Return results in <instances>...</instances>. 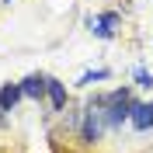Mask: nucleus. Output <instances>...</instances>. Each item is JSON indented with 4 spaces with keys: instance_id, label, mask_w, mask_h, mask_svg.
I'll return each instance as SVG.
<instances>
[{
    "instance_id": "obj_1",
    "label": "nucleus",
    "mask_w": 153,
    "mask_h": 153,
    "mask_svg": "<svg viewBox=\"0 0 153 153\" xmlns=\"http://www.w3.org/2000/svg\"><path fill=\"white\" fill-rule=\"evenodd\" d=\"M132 97H129V91H115L111 97L105 101V118L108 125H122L125 118H132Z\"/></svg>"
},
{
    "instance_id": "obj_2",
    "label": "nucleus",
    "mask_w": 153,
    "mask_h": 153,
    "mask_svg": "<svg viewBox=\"0 0 153 153\" xmlns=\"http://www.w3.org/2000/svg\"><path fill=\"white\" fill-rule=\"evenodd\" d=\"M105 125H108V118H105V101H97V105L87 108L84 139H87V143H97V139H101V132H105Z\"/></svg>"
},
{
    "instance_id": "obj_3",
    "label": "nucleus",
    "mask_w": 153,
    "mask_h": 153,
    "mask_svg": "<svg viewBox=\"0 0 153 153\" xmlns=\"http://www.w3.org/2000/svg\"><path fill=\"white\" fill-rule=\"evenodd\" d=\"M87 25H91V31H94L97 38H111L115 35V25H118V14H101V18H87Z\"/></svg>"
},
{
    "instance_id": "obj_4",
    "label": "nucleus",
    "mask_w": 153,
    "mask_h": 153,
    "mask_svg": "<svg viewBox=\"0 0 153 153\" xmlns=\"http://www.w3.org/2000/svg\"><path fill=\"white\" fill-rule=\"evenodd\" d=\"M21 91H25V97H42L49 91V76H42V73L25 76V80H21Z\"/></svg>"
},
{
    "instance_id": "obj_5",
    "label": "nucleus",
    "mask_w": 153,
    "mask_h": 153,
    "mask_svg": "<svg viewBox=\"0 0 153 153\" xmlns=\"http://www.w3.org/2000/svg\"><path fill=\"white\" fill-rule=\"evenodd\" d=\"M25 94V91H21V84H7V87H0V118H4V115L10 111V108L18 105V97Z\"/></svg>"
},
{
    "instance_id": "obj_6",
    "label": "nucleus",
    "mask_w": 153,
    "mask_h": 153,
    "mask_svg": "<svg viewBox=\"0 0 153 153\" xmlns=\"http://www.w3.org/2000/svg\"><path fill=\"white\" fill-rule=\"evenodd\" d=\"M132 125L139 129V132H146V129L153 125V101H150V105H136L132 108Z\"/></svg>"
},
{
    "instance_id": "obj_7",
    "label": "nucleus",
    "mask_w": 153,
    "mask_h": 153,
    "mask_svg": "<svg viewBox=\"0 0 153 153\" xmlns=\"http://www.w3.org/2000/svg\"><path fill=\"white\" fill-rule=\"evenodd\" d=\"M49 101H52V108H56V111L66 105V87L59 84V80H52V76H49Z\"/></svg>"
},
{
    "instance_id": "obj_8",
    "label": "nucleus",
    "mask_w": 153,
    "mask_h": 153,
    "mask_svg": "<svg viewBox=\"0 0 153 153\" xmlns=\"http://www.w3.org/2000/svg\"><path fill=\"white\" fill-rule=\"evenodd\" d=\"M108 76H111L108 70H94V73H84V76H80V84H94V80H108Z\"/></svg>"
},
{
    "instance_id": "obj_9",
    "label": "nucleus",
    "mask_w": 153,
    "mask_h": 153,
    "mask_svg": "<svg viewBox=\"0 0 153 153\" xmlns=\"http://www.w3.org/2000/svg\"><path fill=\"white\" fill-rule=\"evenodd\" d=\"M136 84H139V87H153V73H146V70H136Z\"/></svg>"
},
{
    "instance_id": "obj_10",
    "label": "nucleus",
    "mask_w": 153,
    "mask_h": 153,
    "mask_svg": "<svg viewBox=\"0 0 153 153\" xmlns=\"http://www.w3.org/2000/svg\"><path fill=\"white\" fill-rule=\"evenodd\" d=\"M7 4H10V0H7Z\"/></svg>"
}]
</instances>
